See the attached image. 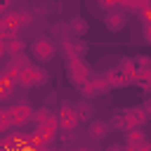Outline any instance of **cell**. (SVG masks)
<instances>
[{"label": "cell", "instance_id": "cell-1", "mask_svg": "<svg viewBox=\"0 0 151 151\" xmlns=\"http://www.w3.org/2000/svg\"><path fill=\"white\" fill-rule=\"evenodd\" d=\"M33 19H31V14L28 12H24V9H17V12H5L2 17H0V26H2V31H5V38H9V35H17L24 26H28Z\"/></svg>", "mask_w": 151, "mask_h": 151}, {"label": "cell", "instance_id": "cell-2", "mask_svg": "<svg viewBox=\"0 0 151 151\" xmlns=\"http://www.w3.org/2000/svg\"><path fill=\"white\" fill-rule=\"evenodd\" d=\"M47 80V71L40 68L38 64H26L24 68L17 71V85L19 87H35V85H42Z\"/></svg>", "mask_w": 151, "mask_h": 151}, {"label": "cell", "instance_id": "cell-3", "mask_svg": "<svg viewBox=\"0 0 151 151\" xmlns=\"http://www.w3.org/2000/svg\"><path fill=\"white\" fill-rule=\"evenodd\" d=\"M66 68H68L71 83L78 85V87L85 85V83H90V78H92V68L87 66V61H85L83 57H71L68 64H66Z\"/></svg>", "mask_w": 151, "mask_h": 151}, {"label": "cell", "instance_id": "cell-4", "mask_svg": "<svg viewBox=\"0 0 151 151\" xmlns=\"http://www.w3.org/2000/svg\"><path fill=\"white\" fill-rule=\"evenodd\" d=\"M54 52H57V45H54V40L47 38V35H40V38H35V40L31 42V54H33L38 61H50V59L54 57Z\"/></svg>", "mask_w": 151, "mask_h": 151}, {"label": "cell", "instance_id": "cell-5", "mask_svg": "<svg viewBox=\"0 0 151 151\" xmlns=\"http://www.w3.org/2000/svg\"><path fill=\"white\" fill-rule=\"evenodd\" d=\"M7 118H9V127H24L28 120H33V109L28 104H14L7 109Z\"/></svg>", "mask_w": 151, "mask_h": 151}, {"label": "cell", "instance_id": "cell-6", "mask_svg": "<svg viewBox=\"0 0 151 151\" xmlns=\"http://www.w3.org/2000/svg\"><path fill=\"white\" fill-rule=\"evenodd\" d=\"M76 125H78L76 109H73L68 101H64L61 109H59V113H57V127H61V130H73Z\"/></svg>", "mask_w": 151, "mask_h": 151}, {"label": "cell", "instance_id": "cell-7", "mask_svg": "<svg viewBox=\"0 0 151 151\" xmlns=\"http://www.w3.org/2000/svg\"><path fill=\"white\" fill-rule=\"evenodd\" d=\"M120 116H123L125 130H130V127H139V125H144V123H146V118H149L144 109H125Z\"/></svg>", "mask_w": 151, "mask_h": 151}, {"label": "cell", "instance_id": "cell-8", "mask_svg": "<svg viewBox=\"0 0 151 151\" xmlns=\"http://www.w3.org/2000/svg\"><path fill=\"white\" fill-rule=\"evenodd\" d=\"M61 50H64L66 57L71 59V57H83L85 50H87V45H85L80 38H64V40H61Z\"/></svg>", "mask_w": 151, "mask_h": 151}, {"label": "cell", "instance_id": "cell-9", "mask_svg": "<svg viewBox=\"0 0 151 151\" xmlns=\"http://www.w3.org/2000/svg\"><path fill=\"white\" fill-rule=\"evenodd\" d=\"M125 21H127V17H125V12H120V9H111V12H106V17H104V24H106V28L109 31H120L123 26H125Z\"/></svg>", "mask_w": 151, "mask_h": 151}, {"label": "cell", "instance_id": "cell-10", "mask_svg": "<svg viewBox=\"0 0 151 151\" xmlns=\"http://www.w3.org/2000/svg\"><path fill=\"white\" fill-rule=\"evenodd\" d=\"M2 146H5V151H26V134L12 132L2 139Z\"/></svg>", "mask_w": 151, "mask_h": 151}, {"label": "cell", "instance_id": "cell-11", "mask_svg": "<svg viewBox=\"0 0 151 151\" xmlns=\"http://www.w3.org/2000/svg\"><path fill=\"white\" fill-rule=\"evenodd\" d=\"M24 50H26V42H24V38H19V33L5 38V54L17 57V54H24Z\"/></svg>", "mask_w": 151, "mask_h": 151}, {"label": "cell", "instance_id": "cell-12", "mask_svg": "<svg viewBox=\"0 0 151 151\" xmlns=\"http://www.w3.org/2000/svg\"><path fill=\"white\" fill-rule=\"evenodd\" d=\"M33 120L38 125H47V123H57V113L50 106H40L38 111H33Z\"/></svg>", "mask_w": 151, "mask_h": 151}, {"label": "cell", "instance_id": "cell-13", "mask_svg": "<svg viewBox=\"0 0 151 151\" xmlns=\"http://www.w3.org/2000/svg\"><path fill=\"white\" fill-rule=\"evenodd\" d=\"M104 76H106V80H109V87H127V85L132 83V80L125 78L123 73H118L116 68H113V71H106Z\"/></svg>", "mask_w": 151, "mask_h": 151}, {"label": "cell", "instance_id": "cell-14", "mask_svg": "<svg viewBox=\"0 0 151 151\" xmlns=\"http://www.w3.org/2000/svg\"><path fill=\"white\" fill-rule=\"evenodd\" d=\"M134 68H137V66H134V57H123L116 71H118V73H123L125 78H130V80H132V76H134Z\"/></svg>", "mask_w": 151, "mask_h": 151}, {"label": "cell", "instance_id": "cell-15", "mask_svg": "<svg viewBox=\"0 0 151 151\" xmlns=\"http://www.w3.org/2000/svg\"><path fill=\"white\" fill-rule=\"evenodd\" d=\"M106 132H109V123H104V120H94V123H90V137H94V139H104Z\"/></svg>", "mask_w": 151, "mask_h": 151}, {"label": "cell", "instance_id": "cell-16", "mask_svg": "<svg viewBox=\"0 0 151 151\" xmlns=\"http://www.w3.org/2000/svg\"><path fill=\"white\" fill-rule=\"evenodd\" d=\"M90 83H92V87L97 90V94H104L106 90H111V87H109V80H106V76H104V73L92 76V78H90Z\"/></svg>", "mask_w": 151, "mask_h": 151}, {"label": "cell", "instance_id": "cell-17", "mask_svg": "<svg viewBox=\"0 0 151 151\" xmlns=\"http://www.w3.org/2000/svg\"><path fill=\"white\" fill-rule=\"evenodd\" d=\"M144 142H146V137H144V132L139 127H130L127 130V146H139Z\"/></svg>", "mask_w": 151, "mask_h": 151}, {"label": "cell", "instance_id": "cell-18", "mask_svg": "<svg viewBox=\"0 0 151 151\" xmlns=\"http://www.w3.org/2000/svg\"><path fill=\"white\" fill-rule=\"evenodd\" d=\"M149 80H151V68H134L132 83H142L144 90H149Z\"/></svg>", "mask_w": 151, "mask_h": 151}, {"label": "cell", "instance_id": "cell-19", "mask_svg": "<svg viewBox=\"0 0 151 151\" xmlns=\"http://www.w3.org/2000/svg\"><path fill=\"white\" fill-rule=\"evenodd\" d=\"M73 109H76L78 120H80V118H83V120H87V118L92 116V109H90V101H87V99H85V101H80V104H78V106H73Z\"/></svg>", "mask_w": 151, "mask_h": 151}, {"label": "cell", "instance_id": "cell-20", "mask_svg": "<svg viewBox=\"0 0 151 151\" xmlns=\"http://www.w3.org/2000/svg\"><path fill=\"white\" fill-rule=\"evenodd\" d=\"M71 31L76 33V38L85 35V33H87V24H85V19H78V17H76V19L71 21Z\"/></svg>", "mask_w": 151, "mask_h": 151}, {"label": "cell", "instance_id": "cell-21", "mask_svg": "<svg viewBox=\"0 0 151 151\" xmlns=\"http://www.w3.org/2000/svg\"><path fill=\"white\" fill-rule=\"evenodd\" d=\"M118 9L120 12H137L139 9V0H118Z\"/></svg>", "mask_w": 151, "mask_h": 151}, {"label": "cell", "instance_id": "cell-22", "mask_svg": "<svg viewBox=\"0 0 151 151\" xmlns=\"http://www.w3.org/2000/svg\"><path fill=\"white\" fill-rule=\"evenodd\" d=\"M80 92H83V97H85V99H92V97H97V90L92 87V83H85V85H80Z\"/></svg>", "mask_w": 151, "mask_h": 151}, {"label": "cell", "instance_id": "cell-23", "mask_svg": "<svg viewBox=\"0 0 151 151\" xmlns=\"http://www.w3.org/2000/svg\"><path fill=\"white\" fill-rule=\"evenodd\" d=\"M9 64H12V66H14L17 71H19V68H24V66L28 64V59H26L24 54H17V57H12V61H9Z\"/></svg>", "mask_w": 151, "mask_h": 151}, {"label": "cell", "instance_id": "cell-24", "mask_svg": "<svg viewBox=\"0 0 151 151\" xmlns=\"http://www.w3.org/2000/svg\"><path fill=\"white\" fill-rule=\"evenodd\" d=\"M7 130H9V118H7V111L0 109V134L7 132Z\"/></svg>", "mask_w": 151, "mask_h": 151}, {"label": "cell", "instance_id": "cell-25", "mask_svg": "<svg viewBox=\"0 0 151 151\" xmlns=\"http://www.w3.org/2000/svg\"><path fill=\"white\" fill-rule=\"evenodd\" d=\"M134 66H137V68H151V64H149V57H146V54H139V57L134 59Z\"/></svg>", "mask_w": 151, "mask_h": 151}, {"label": "cell", "instance_id": "cell-26", "mask_svg": "<svg viewBox=\"0 0 151 151\" xmlns=\"http://www.w3.org/2000/svg\"><path fill=\"white\" fill-rule=\"evenodd\" d=\"M99 7L111 12V9H118V0H99Z\"/></svg>", "mask_w": 151, "mask_h": 151}, {"label": "cell", "instance_id": "cell-27", "mask_svg": "<svg viewBox=\"0 0 151 151\" xmlns=\"http://www.w3.org/2000/svg\"><path fill=\"white\" fill-rule=\"evenodd\" d=\"M137 12H139V17H142V21H144V24H149V21H151V7H139Z\"/></svg>", "mask_w": 151, "mask_h": 151}, {"label": "cell", "instance_id": "cell-28", "mask_svg": "<svg viewBox=\"0 0 151 151\" xmlns=\"http://www.w3.org/2000/svg\"><path fill=\"white\" fill-rule=\"evenodd\" d=\"M9 2H12V0H0V17H2L5 12H9Z\"/></svg>", "mask_w": 151, "mask_h": 151}, {"label": "cell", "instance_id": "cell-29", "mask_svg": "<svg viewBox=\"0 0 151 151\" xmlns=\"http://www.w3.org/2000/svg\"><path fill=\"white\" fill-rule=\"evenodd\" d=\"M137 151H151V144H149V142H144V144H139V146H137Z\"/></svg>", "mask_w": 151, "mask_h": 151}, {"label": "cell", "instance_id": "cell-30", "mask_svg": "<svg viewBox=\"0 0 151 151\" xmlns=\"http://www.w3.org/2000/svg\"><path fill=\"white\" fill-rule=\"evenodd\" d=\"M144 38L151 40V28H149V24H144Z\"/></svg>", "mask_w": 151, "mask_h": 151}, {"label": "cell", "instance_id": "cell-31", "mask_svg": "<svg viewBox=\"0 0 151 151\" xmlns=\"http://www.w3.org/2000/svg\"><path fill=\"white\" fill-rule=\"evenodd\" d=\"M106 151H123V146H118V144H113V146H109Z\"/></svg>", "mask_w": 151, "mask_h": 151}, {"label": "cell", "instance_id": "cell-32", "mask_svg": "<svg viewBox=\"0 0 151 151\" xmlns=\"http://www.w3.org/2000/svg\"><path fill=\"white\" fill-rule=\"evenodd\" d=\"M5 54V40H0V57Z\"/></svg>", "mask_w": 151, "mask_h": 151}, {"label": "cell", "instance_id": "cell-33", "mask_svg": "<svg viewBox=\"0 0 151 151\" xmlns=\"http://www.w3.org/2000/svg\"><path fill=\"white\" fill-rule=\"evenodd\" d=\"M123 151H137V146H123Z\"/></svg>", "mask_w": 151, "mask_h": 151}, {"label": "cell", "instance_id": "cell-34", "mask_svg": "<svg viewBox=\"0 0 151 151\" xmlns=\"http://www.w3.org/2000/svg\"><path fill=\"white\" fill-rule=\"evenodd\" d=\"M0 40H5V31H2V26H0Z\"/></svg>", "mask_w": 151, "mask_h": 151}, {"label": "cell", "instance_id": "cell-35", "mask_svg": "<svg viewBox=\"0 0 151 151\" xmlns=\"http://www.w3.org/2000/svg\"><path fill=\"white\" fill-rule=\"evenodd\" d=\"M26 151H47V149L42 146V149H26Z\"/></svg>", "mask_w": 151, "mask_h": 151}, {"label": "cell", "instance_id": "cell-36", "mask_svg": "<svg viewBox=\"0 0 151 151\" xmlns=\"http://www.w3.org/2000/svg\"><path fill=\"white\" fill-rule=\"evenodd\" d=\"M78 151H90V149H78Z\"/></svg>", "mask_w": 151, "mask_h": 151}]
</instances>
